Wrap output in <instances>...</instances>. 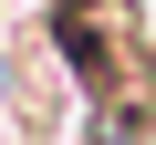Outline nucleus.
<instances>
[{"label": "nucleus", "mask_w": 156, "mask_h": 145, "mask_svg": "<svg viewBox=\"0 0 156 145\" xmlns=\"http://www.w3.org/2000/svg\"><path fill=\"white\" fill-rule=\"evenodd\" d=\"M42 42L94 114L156 124V31L135 0H42Z\"/></svg>", "instance_id": "nucleus-1"}]
</instances>
